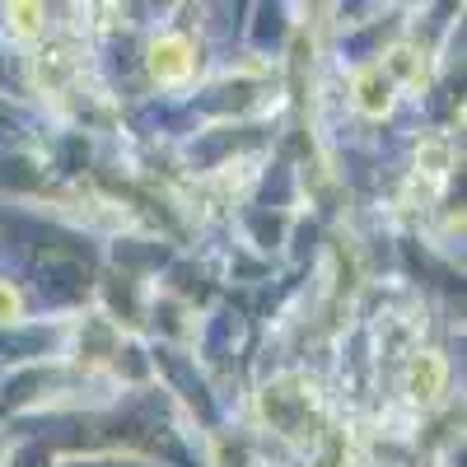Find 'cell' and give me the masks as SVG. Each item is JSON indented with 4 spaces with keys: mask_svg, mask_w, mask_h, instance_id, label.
I'll use <instances>...</instances> for the list:
<instances>
[{
    "mask_svg": "<svg viewBox=\"0 0 467 467\" xmlns=\"http://www.w3.org/2000/svg\"><path fill=\"white\" fill-rule=\"evenodd\" d=\"M440 379H444V365H440V360H425V365H416V374H411V383H416V398H435Z\"/></svg>",
    "mask_w": 467,
    "mask_h": 467,
    "instance_id": "7a4b0ae2",
    "label": "cell"
},
{
    "mask_svg": "<svg viewBox=\"0 0 467 467\" xmlns=\"http://www.w3.org/2000/svg\"><path fill=\"white\" fill-rule=\"evenodd\" d=\"M360 94H365V99H360L365 112H383V108H388V99L379 94V70H369L365 80H360Z\"/></svg>",
    "mask_w": 467,
    "mask_h": 467,
    "instance_id": "3957f363",
    "label": "cell"
},
{
    "mask_svg": "<svg viewBox=\"0 0 467 467\" xmlns=\"http://www.w3.org/2000/svg\"><path fill=\"white\" fill-rule=\"evenodd\" d=\"M192 70V47L182 37H164V43H154L150 52V75L154 80H187Z\"/></svg>",
    "mask_w": 467,
    "mask_h": 467,
    "instance_id": "6da1fadb",
    "label": "cell"
},
{
    "mask_svg": "<svg viewBox=\"0 0 467 467\" xmlns=\"http://www.w3.org/2000/svg\"><path fill=\"white\" fill-rule=\"evenodd\" d=\"M37 10L33 5H15V24H19V33H33L37 28V19H33Z\"/></svg>",
    "mask_w": 467,
    "mask_h": 467,
    "instance_id": "277c9868",
    "label": "cell"
}]
</instances>
